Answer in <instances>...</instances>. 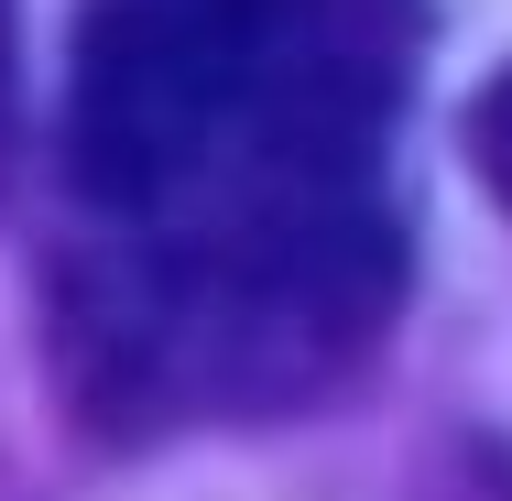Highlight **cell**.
Masks as SVG:
<instances>
[{
    "mask_svg": "<svg viewBox=\"0 0 512 501\" xmlns=\"http://www.w3.org/2000/svg\"><path fill=\"white\" fill-rule=\"evenodd\" d=\"M414 229H66L44 262V360L109 447L327 403L404 316Z\"/></svg>",
    "mask_w": 512,
    "mask_h": 501,
    "instance_id": "cell-2",
    "label": "cell"
},
{
    "mask_svg": "<svg viewBox=\"0 0 512 501\" xmlns=\"http://www.w3.org/2000/svg\"><path fill=\"white\" fill-rule=\"evenodd\" d=\"M458 142H469V175L512 207V66L480 88V99H469V131H458Z\"/></svg>",
    "mask_w": 512,
    "mask_h": 501,
    "instance_id": "cell-3",
    "label": "cell"
},
{
    "mask_svg": "<svg viewBox=\"0 0 512 501\" xmlns=\"http://www.w3.org/2000/svg\"><path fill=\"white\" fill-rule=\"evenodd\" d=\"M11 131L22 120H11V0H0V175H11Z\"/></svg>",
    "mask_w": 512,
    "mask_h": 501,
    "instance_id": "cell-4",
    "label": "cell"
},
{
    "mask_svg": "<svg viewBox=\"0 0 512 501\" xmlns=\"http://www.w3.org/2000/svg\"><path fill=\"white\" fill-rule=\"evenodd\" d=\"M425 0H77V229H338L393 218V120Z\"/></svg>",
    "mask_w": 512,
    "mask_h": 501,
    "instance_id": "cell-1",
    "label": "cell"
}]
</instances>
